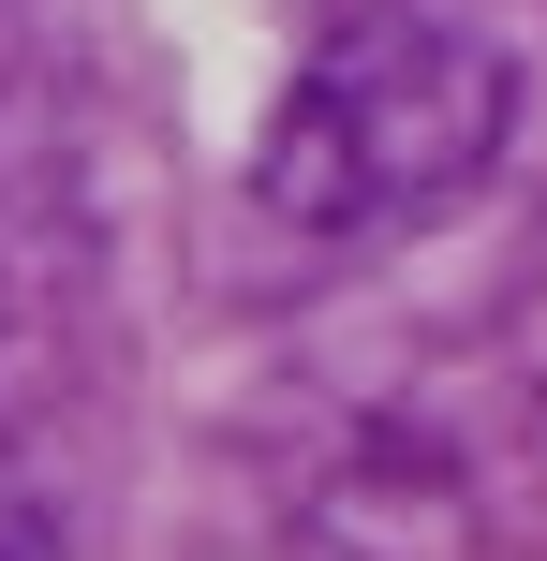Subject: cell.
I'll list each match as a JSON object with an SVG mask.
<instances>
[{"label":"cell","instance_id":"obj_1","mask_svg":"<svg viewBox=\"0 0 547 561\" xmlns=\"http://www.w3.org/2000/svg\"><path fill=\"white\" fill-rule=\"evenodd\" d=\"M518 134V59L444 0H355L296 89L266 104L252 193L296 237H400L430 207H459Z\"/></svg>","mask_w":547,"mask_h":561}]
</instances>
